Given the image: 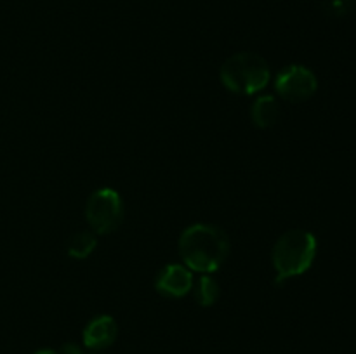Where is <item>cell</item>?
<instances>
[{"mask_svg": "<svg viewBox=\"0 0 356 354\" xmlns=\"http://www.w3.org/2000/svg\"><path fill=\"white\" fill-rule=\"evenodd\" d=\"M94 354H104V353H94Z\"/></svg>", "mask_w": 356, "mask_h": 354, "instance_id": "5bb4252c", "label": "cell"}, {"mask_svg": "<svg viewBox=\"0 0 356 354\" xmlns=\"http://www.w3.org/2000/svg\"><path fill=\"white\" fill-rule=\"evenodd\" d=\"M193 271L184 264H167L156 274L155 288L160 295L167 298H181L193 290Z\"/></svg>", "mask_w": 356, "mask_h": 354, "instance_id": "8992f818", "label": "cell"}, {"mask_svg": "<svg viewBox=\"0 0 356 354\" xmlns=\"http://www.w3.org/2000/svg\"><path fill=\"white\" fill-rule=\"evenodd\" d=\"M177 250L184 266L193 273L212 274L228 259L232 242L219 226L198 222L181 233Z\"/></svg>", "mask_w": 356, "mask_h": 354, "instance_id": "6da1fadb", "label": "cell"}, {"mask_svg": "<svg viewBox=\"0 0 356 354\" xmlns=\"http://www.w3.org/2000/svg\"><path fill=\"white\" fill-rule=\"evenodd\" d=\"M86 219L96 235H111L124 221V200L113 187L96 189L86 203Z\"/></svg>", "mask_w": 356, "mask_h": 354, "instance_id": "277c9868", "label": "cell"}, {"mask_svg": "<svg viewBox=\"0 0 356 354\" xmlns=\"http://www.w3.org/2000/svg\"><path fill=\"white\" fill-rule=\"evenodd\" d=\"M316 250L318 243L313 233L305 229H291L284 233L275 242L271 252V260L277 271V283L305 274L313 266Z\"/></svg>", "mask_w": 356, "mask_h": 354, "instance_id": "7a4b0ae2", "label": "cell"}, {"mask_svg": "<svg viewBox=\"0 0 356 354\" xmlns=\"http://www.w3.org/2000/svg\"><path fill=\"white\" fill-rule=\"evenodd\" d=\"M97 245L96 233L86 229V231H79L70 238L68 243V253L73 259H87L90 253L94 252Z\"/></svg>", "mask_w": 356, "mask_h": 354, "instance_id": "30bf717a", "label": "cell"}, {"mask_svg": "<svg viewBox=\"0 0 356 354\" xmlns=\"http://www.w3.org/2000/svg\"><path fill=\"white\" fill-rule=\"evenodd\" d=\"M323 9L330 16H346L356 9V0H323Z\"/></svg>", "mask_w": 356, "mask_h": 354, "instance_id": "8fae6325", "label": "cell"}, {"mask_svg": "<svg viewBox=\"0 0 356 354\" xmlns=\"http://www.w3.org/2000/svg\"><path fill=\"white\" fill-rule=\"evenodd\" d=\"M219 78L229 92L250 96L261 92L270 83L271 69L263 56L256 52H236L222 62Z\"/></svg>", "mask_w": 356, "mask_h": 354, "instance_id": "3957f363", "label": "cell"}, {"mask_svg": "<svg viewBox=\"0 0 356 354\" xmlns=\"http://www.w3.org/2000/svg\"><path fill=\"white\" fill-rule=\"evenodd\" d=\"M58 353L59 354H83V351L79 344L68 342V344H65V346H63Z\"/></svg>", "mask_w": 356, "mask_h": 354, "instance_id": "7c38bea8", "label": "cell"}, {"mask_svg": "<svg viewBox=\"0 0 356 354\" xmlns=\"http://www.w3.org/2000/svg\"><path fill=\"white\" fill-rule=\"evenodd\" d=\"M117 337L118 325L117 321H115L113 316L110 314H99L96 316V318L90 319L82 333L83 346H86L87 349L94 351V353H101V351L113 346Z\"/></svg>", "mask_w": 356, "mask_h": 354, "instance_id": "52a82bcc", "label": "cell"}, {"mask_svg": "<svg viewBox=\"0 0 356 354\" xmlns=\"http://www.w3.org/2000/svg\"><path fill=\"white\" fill-rule=\"evenodd\" d=\"M318 89L316 75L302 65H289L275 76V90L289 103H302L315 96Z\"/></svg>", "mask_w": 356, "mask_h": 354, "instance_id": "5b68a950", "label": "cell"}, {"mask_svg": "<svg viewBox=\"0 0 356 354\" xmlns=\"http://www.w3.org/2000/svg\"><path fill=\"white\" fill-rule=\"evenodd\" d=\"M33 354H59L58 351H54V349H40V351H37V353H33Z\"/></svg>", "mask_w": 356, "mask_h": 354, "instance_id": "4fadbf2b", "label": "cell"}, {"mask_svg": "<svg viewBox=\"0 0 356 354\" xmlns=\"http://www.w3.org/2000/svg\"><path fill=\"white\" fill-rule=\"evenodd\" d=\"M278 117H280V106H278V101L275 96L264 94V96H259L254 101L250 118H252V124L257 128L273 127L278 121Z\"/></svg>", "mask_w": 356, "mask_h": 354, "instance_id": "ba28073f", "label": "cell"}, {"mask_svg": "<svg viewBox=\"0 0 356 354\" xmlns=\"http://www.w3.org/2000/svg\"><path fill=\"white\" fill-rule=\"evenodd\" d=\"M219 294H221V288H219L218 280L212 274H202L197 280V283L193 285L195 301L202 307H211V305H214L218 302Z\"/></svg>", "mask_w": 356, "mask_h": 354, "instance_id": "9c48e42d", "label": "cell"}]
</instances>
